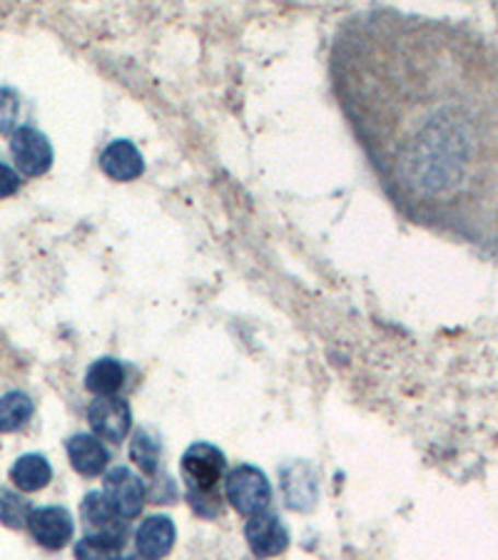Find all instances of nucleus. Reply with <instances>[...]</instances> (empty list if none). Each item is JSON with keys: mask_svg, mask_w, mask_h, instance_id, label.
<instances>
[{"mask_svg": "<svg viewBox=\"0 0 498 560\" xmlns=\"http://www.w3.org/2000/svg\"><path fill=\"white\" fill-rule=\"evenodd\" d=\"M329 80L406 220L498 252V48L439 18L369 8L339 23Z\"/></svg>", "mask_w": 498, "mask_h": 560, "instance_id": "1", "label": "nucleus"}, {"mask_svg": "<svg viewBox=\"0 0 498 560\" xmlns=\"http://www.w3.org/2000/svg\"><path fill=\"white\" fill-rule=\"evenodd\" d=\"M183 478L185 495L193 511L202 518H215L222 511V495L217 493V486L224 478L228 458L217 446L207 441H197L183 454Z\"/></svg>", "mask_w": 498, "mask_h": 560, "instance_id": "2", "label": "nucleus"}, {"mask_svg": "<svg viewBox=\"0 0 498 560\" xmlns=\"http://www.w3.org/2000/svg\"><path fill=\"white\" fill-rule=\"evenodd\" d=\"M224 493H228V501L240 516H259V513L267 511L271 503V486L269 478L259 471L257 466L242 464L232 468L228 476V483H224Z\"/></svg>", "mask_w": 498, "mask_h": 560, "instance_id": "3", "label": "nucleus"}, {"mask_svg": "<svg viewBox=\"0 0 498 560\" xmlns=\"http://www.w3.org/2000/svg\"><path fill=\"white\" fill-rule=\"evenodd\" d=\"M88 423L100 441L123 444L132 429V409L120 396H97L88 406Z\"/></svg>", "mask_w": 498, "mask_h": 560, "instance_id": "4", "label": "nucleus"}, {"mask_svg": "<svg viewBox=\"0 0 498 560\" xmlns=\"http://www.w3.org/2000/svg\"><path fill=\"white\" fill-rule=\"evenodd\" d=\"M80 518H83L85 536L113 540L117 546H125L128 540V521L117 513L100 491H90L80 503Z\"/></svg>", "mask_w": 498, "mask_h": 560, "instance_id": "5", "label": "nucleus"}, {"mask_svg": "<svg viewBox=\"0 0 498 560\" xmlns=\"http://www.w3.org/2000/svg\"><path fill=\"white\" fill-rule=\"evenodd\" d=\"M103 495L125 521L138 518L144 509V501H148L144 483L128 466H115L105 474Z\"/></svg>", "mask_w": 498, "mask_h": 560, "instance_id": "6", "label": "nucleus"}, {"mask_svg": "<svg viewBox=\"0 0 498 560\" xmlns=\"http://www.w3.org/2000/svg\"><path fill=\"white\" fill-rule=\"evenodd\" d=\"M11 155L25 177H40L53 167L50 140L35 128H18L11 135Z\"/></svg>", "mask_w": 498, "mask_h": 560, "instance_id": "7", "label": "nucleus"}, {"mask_svg": "<svg viewBox=\"0 0 498 560\" xmlns=\"http://www.w3.org/2000/svg\"><path fill=\"white\" fill-rule=\"evenodd\" d=\"M28 530L35 544L45 550H62L72 540L76 523L62 505H43V509H33Z\"/></svg>", "mask_w": 498, "mask_h": 560, "instance_id": "8", "label": "nucleus"}, {"mask_svg": "<svg viewBox=\"0 0 498 560\" xmlns=\"http://www.w3.org/2000/svg\"><path fill=\"white\" fill-rule=\"evenodd\" d=\"M244 538L257 558H275L282 556L289 548V530L279 521L277 513H259L244 523Z\"/></svg>", "mask_w": 498, "mask_h": 560, "instance_id": "9", "label": "nucleus"}, {"mask_svg": "<svg viewBox=\"0 0 498 560\" xmlns=\"http://www.w3.org/2000/svg\"><path fill=\"white\" fill-rule=\"evenodd\" d=\"M177 540V528L167 516H150L144 518L138 530H135V548L138 556L148 560H162L172 553Z\"/></svg>", "mask_w": 498, "mask_h": 560, "instance_id": "10", "label": "nucleus"}, {"mask_svg": "<svg viewBox=\"0 0 498 560\" xmlns=\"http://www.w3.org/2000/svg\"><path fill=\"white\" fill-rule=\"evenodd\" d=\"M66 448L70 466L85 478L105 474L107 464H111V451L103 446V441H100L95 433H76V436L68 439Z\"/></svg>", "mask_w": 498, "mask_h": 560, "instance_id": "11", "label": "nucleus"}, {"mask_svg": "<svg viewBox=\"0 0 498 560\" xmlns=\"http://www.w3.org/2000/svg\"><path fill=\"white\" fill-rule=\"evenodd\" d=\"M100 170L115 183H132L144 173V160L130 140H115L100 155Z\"/></svg>", "mask_w": 498, "mask_h": 560, "instance_id": "12", "label": "nucleus"}, {"mask_svg": "<svg viewBox=\"0 0 498 560\" xmlns=\"http://www.w3.org/2000/svg\"><path fill=\"white\" fill-rule=\"evenodd\" d=\"M282 491L292 511H312L316 503V476L306 464L282 468Z\"/></svg>", "mask_w": 498, "mask_h": 560, "instance_id": "13", "label": "nucleus"}, {"mask_svg": "<svg viewBox=\"0 0 498 560\" xmlns=\"http://www.w3.org/2000/svg\"><path fill=\"white\" fill-rule=\"evenodd\" d=\"M11 481L18 491L23 493H38L53 481V468L48 458L40 454H25L13 464Z\"/></svg>", "mask_w": 498, "mask_h": 560, "instance_id": "14", "label": "nucleus"}, {"mask_svg": "<svg viewBox=\"0 0 498 560\" xmlns=\"http://www.w3.org/2000/svg\"><path fill=\"white\" fill-rule=\"evenodd\" d=\"M125 384V366L117 359H97L85 374V388L95 396H115Z\"/></svg>", "mask_w": 498, "mask_h": 560, "instance_id": "15", "label": "nucleus"}, {"mask_svg": "<svg viewBox=\"0 0 498 560\" xmlns=\"http://www.w3.org/2000/svg\"><path fill=\"white\" fill-rule=\"evenodd\" d=\"M35 406L28 394L11 392L0 396V433H13L31 421Z\"/></svg>", "mask_w": 498, "mask_h": 560, "instance_id": "16", "label": "nucleus"}, {"mask_svg": "<svg viewBox=\"0 0 498 560\" xmlns=\"http://www.w3.org/2000/svg\"><path fill=\"white\" fill-rule=\"evenodd\" d=\"M130 458L144 476H155L162 458V444L155 433L148 429L135 431V436L130 441Z\"/></svg>", "mask_w": 498, "mask_h": 560, "instance_id": "17", "label": "nucleus"}, {"mask_svg": "<svg viewBox=\"0 0 498 560\" xmlns=\"http://www.w3.org/2000/svg\"><path fill=\"white\" fill-rule=\"evenodd\" d=\"M31 513H33V505L25 495L15 493L11 489H0V523H3L5 528H13V530L28 528Z\"/></svg>", "mask_w": 498, "mask_h": 560, "instance_id": "18", "label": "nucleus"}, {"mask_svg": "<svg viewBox=\"0 0 498 560\" xmlns=\"http://www.w3.org/2000/svg\"><path fill=\"white\" fill-rule=\"evenodd\" d=\"M76 560H125V556L123 546L113 544V540L83 536L76 546Z\"/></svg>", "mask_w": 498, "mask_h": 560, "instance_id": "19", "label": "nucleus"}, {"mask_svg": "<svg viewBox=\"0 0 498 560\" xmlns=\"http://www.w3.org/2000/svg\"><path fill=\"white\" fill-rule=\"evenodd\" d=\"M21 122V95L13 88H0V135H13Z\"/></svg>", "mask_w": 498, "mask_h": 560, "instance_id": "20", "label": "nucleus"}, {"mask_svg": "<svg viewBox=\"0 0 498 560\" xmlns=\"http://www.w3.org/2000/svg\"><path fill=\"white\" fill-rule=\"evenodd\" d=\"M18 189H21V175L0 162V200H5V197L15 195Z\"/></svg>", "mask_w": 498, "mask_h": 560, "instance_id": "21", "label": "nucleus"}, {"mask_svg": "<svg viewBox=\"0 0 498 560\" xmlns=\"http://www.w3.org/2000/svg\"><path fill=\"white\" fill-rule=\"evenodd\" d=\"M125 560H148V558H142V556H130V558H125Z\"/></svg>", "mask_w": 498, "mask_h": 560, "instance_id": "22", "label": "nucleus"}]
</instances>
